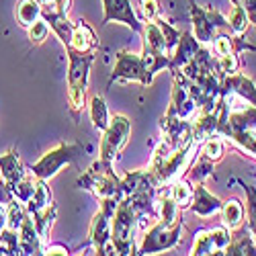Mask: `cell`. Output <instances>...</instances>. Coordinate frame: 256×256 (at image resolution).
Wrapping results in <instances>:
<instances>
[{
    "instance_id": "6da1fadb",
    "label": "cell",
    "mask_w": 256,
    "mask_h": 256,
    "mask_svg": "<svg viewBox=\"0 0 256 256\" xmlns=\"http://www.w3.org/2000/svg\"><path fill=\"white\" fill-rule=\"evenodd\" d=\"M162 70H170V56H154L150 52H119L115 56V66L109 78V86L113 82H140L142 86H150L154 76Z\"/></svg>"
},
{
    "instance_id": "7a4b0ae2",
    "label": "cell",
    "mask_w": 256,
    "mask_h": 256,
    "mask_svg": "<svg viewBox=\"0 0 256 256\" xmlns=\"http://www.w3.org/2000/svg\"><path fill=\"white\" fill-rule=\"evenodd\" d=\"M68 52V104L74 119L80 117V113L86 106V90H88V72L94 62V52H76L72 48H66Z\"/></svg>"
},
{
    "instance_id": "3957f363",
    "label": "cell",
    "mask_w": 256,
    "mask_h": 256,
    "mask_svg": "<svg viewBox=\"0 0 256 256\" xmlns=\"http://www.w3.org/2000/svg\"><path fill=\"white\" fill-rule=\"evenodd\" d=\"M78 186L92 193L98 201L100 199H123V188H121V178L115 174L113 164L104 160H94L84 174L78 176Z\"/></svg>"
},
{
    "instance_id": "277c9868",
    "label": "cell",
    "mask_w": 256,
    "mask_h": 256,
    "mask_svg": "<svg viewBox=\"0 0 256 256\" xmlns=\"http://www.w3.org/2000/svg\"><path fill=\"white\" fill-rule=\"evenodd\" d=\"M136 232H138V213L132 207V203L123 197L111 218V242L117 254L121 256L138 254Z\"/></svg>"
},
{
    "instance_id": "5b68a950",
    "label": "cell",
    "mask_w": 256,
    "mask_h": 256,
    "mask_svg": "<svg viewBox=\"0 0 256 256\" xmlns=\"http://www.w3.org/2000/svg\"><path fill=\"white\" fill-rule=\"evenodd\" d=\"M82 154V144L78 142H60L54 150L46 152L41 156L33 168H31V174L35 178H44L50 180L54 178L64 166H68L72 162H76V158Z\"/></svg>"
},
{
    "instance_id": "8992f818",
    "label": "cell",
    "mask_w": 256,
    "mask_h": 256,
    "mask_svg": "<svg viewBox=\"0 0 256 256\" xmlns=\"http://www.w3.org/2000/svg\"><path fill=\"white\" fill-rule=\"evenodd\" d=\"M184 222H176L174 226H164L162 222H156L150 230L144 234L142 244L138 246V254H156L162 250H172L182 240Z\"/></svg>"
},
{
    "instance_id": "52a82bcc",
    "label": "cell",
    "mask_w": 256,
    "mask_h": 256,
    "mask_svg": "<svg viewBox=\"0 0 256 256\" xmlns=\"http://www.w3.org/2000/svg\"><path fill=\"white\" fill-rule=\"evenodd\" d=\"M190 2V20H193V29H195V37L201 46H209L213 37L220 31H228V18L216 10V8H201L195 0H188Z\"/></svg>"
},
{
    "instance_id": "ba28073f",
    "label": "cell",
    "mask_w": 256,
    "mask_h": 256,
    "mask_svg": "<svg viewBox=\"0 0 256 256\" xmlns=\"http://www.w3.org/2000/svg\"><path fill=\"white\" fill-rule=\"evenodd\" d=\"M132 136V121L125 115H113L109 121V127L102 132L100 138V160L115 162L125 148L127 140Z\"/></svg>"
},
{
    "instance_id": "9c48e42d",
    "label": "cell",
    "mask_w": 256,
    "mask_h": 256,
    "mask_svg": "<svg viewBox=\"0 0 256 256\" xmlns=\"http://www.w3.org/2000/svg\"><path fill=\"white\" fill-rule=\"evenodd\" d=\"M174 80H172V96H170V104L164 113V117H176V119H193L199 111V104L193 96V90H190V82L178 74L172 72Z\"/></svg>"
},
{
    "instance_id": "30bf717a",
    "label": "cell",
    "mask_w": 256,
    "mask_h": 256,
    "mask_svg": "<svg viewBox=\"0 0 256 256\" xmlns=\"http://www.w3.org/2000/svg\"><path fill=\"white\" fill-rule=\"evenodd\" d=\"M111 218L109 213H104L102 209L96 211V216L90 222L88 228V242L94 248V254L100 256H109V254H117L113 242H111Z\"/></svg>"
},
{
    "instance_id": "8fae6325",
    "label": "cell",
    "mask_w": 256,
    "mask_h": 256,
    "mask_svg": "<svg viewBox=\"0 0 256 256\" xmlns=\"http://www.w3.org/2000/svg\"><path fill=\"white\" fill-rule=\"evenodd\" d=\"M102 23L100 25H109L111 20L115 23H123L125 27H130L132 31L142 35L144 23H140V18L132 6V0H102Z\"/></svg>"
},
{
    "instance_id": "7c38bea8",
    "label": "cell",
    "mask_w": 256,
    "mask_h": 256,
    "mask_svg": "<svg viewBox=\"0 0 256 256\" xmlns=\"http://www.w3.org/2000/svg\"><path fill=\"white\" fill-rule=\"evenodd\" d=\"M160 130L164 134V142L176 150V148H182L193 140V127H190L188 119H176V117H162L160 119Z\"/></svg>"
},
{
    "instance_id": "4fadbf2b",
    "label": "cell",
    "mask_w": 256,
    "mask_h": 256,
    "mask_svg": "<svg viewBox=\"0 0 256 256\" xmlns=\"http://www.w3.org/2000/svg\"><path fill=\"white\" fill-rule=\"evenodd\" d=\"M41 18L50 25V29L62 41V46L68 48L70 41H72V33H74V23L68 18V14L58 12L52 4H41Z\"/></svg>"
},
{
    "instance_id": "5bb4252c",
    "label": "cell",
    "mask_w": 256,
    "mask_h": 256,
    "mask_svg": "<svg viewBox=\"0 0 256 256\" xmlns=\"http://www.w3.org/2000/svg\"><path fill=\"white\" fill-rule=\"evenodd\" d=\"M222 94H236L248 104L256 106V84L252 78L236 72L222 80Z\"/></svg>"
},
{
    "instance_id": "9a60e30c",
    "label": "cell",
    "mask_w": 256,
    "mask_h": 256,
    "mask_svg": "<svg viewBox=\"0 0 256 256\" xmlns=\"http://www.w3.org/2000/svg\"><path fill=\"white\" fill-rule=\"evenodd\" d=\"M199 48H201V44L197 41V37L188 31H182L176 48L172 50V54H170V72H178L188 62H193Z\"/></svg>"
},
{
    "instance_id": "2e32d148",
    "label": "cell",
    "mask_w": 256,
    "mask_h": 256,
    "mask_svg": "<svg viewBox=\"0 0 256 256\" xmlns=\"http://www.w3.org/2000/svg\"><path fill=\"white\" fill-rule=\"evenodd\" d=\"M222 205L224 201L216 195H211L203 186V182H195V197H193V203L188 205L190 213H195L197 218H211L222 211Z\"/></svg>"
},
{
    "instance_id": "e0dca14e",
    "label": "cell",
    "mask_w": 256,
    "mask_h": 256,
    "mask_svg": "<svg viewBox=\"0 0 256 256\" xmlns=\"http://www.w3.org/2000/svg\"><path fill=\"white\" fill-rule=\"evenodd\" d=\"M226 256H256V238L250 232V228L240 226L232 232V240L224 252Z\"/></svg>"
},
{
    "instance_id": "ac0fdd59",
    "label": "cell",
    "mask_w": 256,
    "mask_h": 256,
    "mask_svg": "<svg viewBox=\"0 0 256 256\" xmlns=\"http://www.w3.org/2000/svg\"><path fill=\"white\" fill-rule=\"evenodd\" d=\"M25 174H27V170H25L23 162H20L16 150H8L4 154H0V178L6 182L8 188L12 184H16Z\"/></svg>"
},
{
    "instance_id": "d6986e66",
    "label": "cell",
    "mask_w": 256,
    "mask_h": 256,
    "mask_svg": "<svg viewBox=\"0 0 256 256\" xmlns=\"http://www.w3.org/2000/svg\"><path fill=\"white\" fill-rule=\"evenodd\" d=\"M18 248H20V254H44V248H41V236L35 228V222L33 218L27 213V218L23 220L18 228Z\"/></svg>"
},
{
    "instance_id": "ffe728a7",
    "label": "cell",
    "mask_w": 256,
    "mask_h": 256,
    "mask_svg": "<svg viewBox=\"0 0 256 256\" xmlns=\"http://www.w3.org/2000/svg\"><path fill=\"white\" fill-rule=\"evenodd\" d=\"M54 203V195H52V188H50V184H48V180H44V178H37L35 180V190H33V197L25 203V207H27V213L33 218V220H37L41 213H44L50 205Z\"/></svg>"
},
{
    "instance_id": "44dd1931",
    "label": "cell",
    "mask_w": 256,
    "mask_h": 256,
    "mask_svg": "<svg viewBox=\"0 0 256 256\" xmlns=\"http://www.w3.org/2000/svg\"><path fill=\"white\" fill-rule=\"evenodd\" d=\"M68 48H72L76 52H84V54L94 52L98 48V39H96L92 27L84 18H80L74 23V33H72V41H70Z\"/></svg>"
},
{
    "instance_id": "7402d4cb",
    "label": "cell",
    "mask_w": 256,
    "mask_h": 256,
    "mask_svg": "<svg viewBox=\"0 0 256 256\" xmlns=\"http://www.w3.org/2000/svg\"><path fill=\"white\" fill-rule=\"evenodd\" d=\"M142 37H144V50L146 52H150L154 56H170V52L166 48V39H164L156 20H148L144 25Z\"/></svg>"
},
{
    "instance_id": "603a6c76",
    "label": "cell",
    "mask_w": 256,
    "mask_h": 256,
    "mask_svg": "<svg viewBox=\"0 0 256 256\" xmlns=\"http://www.w3.org/2000/svg\"><path fill=\"white\" fill-rule=\"evenodd\" d=\"M222 226H226L228 230H238L240 226H244V218H246V211H244V203L236 197H232L228 201H224L222 205Z\"/></svg>"
},
{
    "instance_id": "cb8c5ba5",
    "label": "cell",
    "mask_w": 256,
    "mask_h": 256,
    "mask_svg": "<svg viewBox=\"0 0 256 256\" xmlns=\"http://www.w3.org/2000/svg\"><path fill=\"white\" fill-rule=\"evenodd\" d=\"M168 193L180 209H188V205L193 203V197H195V182L188 180L186 176H178L168 184Z\"/></svg>"
},
{
    "instance_id": "d4e9b609",
    "label": "cell",
    "mask_w": 256,
    "mask_h": 256,
    "mask_svg": "<svg viewBox=\"0 0 256 256\" xmlns=\"http://www.w3.org/2000/svg\"><path fill=\"white\" fill-rule=\"evenodd\" d=\"M88 113H90V121H92V127L96 132H104L109 127V121H111V115H109V106L104 102V96L100 94H94L90 98V104H88Z\"/></svg>"
},
{
    "instance_id": "484cf974",
    "label": "cell",
    "mask_w": 256,
    "mask_h": 256,
    "mask_svg": "<svg viewBox=\"0 0 256 256\" xmlns=\"http://www.w3.org/2000/svg\"><path fill=\"white\" fill-rule=\"evenodd\" d=\"M213 166H216V162L199 154L195 160H190V164L186 168V178L193 182H205V178H209L213 174Z\"/></svg>"
},
{
    "instance_id": "4316f807",
    "label": "cell",
    "mask_w": 256,
    "mask_h": 256,
    "mask_svg": "<svg viewBox=\"0 0 256 256\" xmlns=\"http://www.w3.org/2000/svg\"><path fill=\"white\" fill-rule=\"evenodd\" d=\"M14 12L20 27H31L37 18H41V4L37 0H18Z\"/></svg>"
},
{
    "instance_id": "83f0119b",
    "label": "cell",
    "mask_w": 256,
    "mask_h": 256,
    "mask_svg": "<svg viewBox=\"0 0 256 256\" xmlns=\"http://www.w3.org/2000/svg\"><path fill=\"white\" fill-rule=\"evenodd\" d=\"M226 18H228V31L232 35L244 37V33L250 27V18H248L246 10H242L240 6H232V10H230V14Z\"/></svg>"
},
{
    "instance_id": "f1b7e54d",
    "label": "cell",
    "mask_w": 256,
    "mask_h": 256,
    "mask_svg": "<svg viewBox=\"0 0 256 256\" xmlns=\"http://www.w3.org/2000/svg\"><path fill=\"white\" fill-rule=\"evenodd\" d=\"M35 176L31 174V170H27V174L20 178L16 184L10 186V193H12V199L20 201V203H27L31 197H33V190H35Z\"/></svg>"
},
{
    "instance_id": "f546056e",
    "label": "cell",
    "mask_w": 256,
    "mask_h": 256,
    "mask_svg": "<svg viewBox=\"0 0 256 256\" xmlns=\"http://www.w3.org/2000/svg\"><path fill=\"white\" fill-rule=\"evenodd\" d=\"M25 218H27L25 203H20L16 199H12V201L6 203V228L8 230L18 232V228H20V224H23Z\"/></svg>"
},
{
    "instance_id": "4dcf8cb0",
    "label": "cell",
    "mask_w": 256,
    "mask_h": 256,
    "mask_svg": "<svg viewBox=\"0 0 256 256\" xmlns=\"http://www.w3.org/2000/svg\"><path fill=\"white\" fill-rule=\"evenodd\" d=\"M238 182L244 186V193H246V205H244V211H246V220H248V228L250 232L254 234L256 238V188L252 184H246L244 180L238 178Z\"/></svg>"
},
{
    "instance_id": "1f68e13d",
    "label": "cell",
    "mask_w": 256,
    "mask_h": 256,
    "mask_svg": "<svg viewBox=\"0 0 256 256\" xmlns=\"http://www.w3.org/2000/svg\"><path fill=\"white\" fill-rule=\"evenodd\" d=\"M201 154L207 156L213 162H220L224 158V154H226V142L220 136L207 138L205 142H201Z\"/></svg>"
},
{
    "instance_id": "d6a6232c",
    "label": "cell",
    "mask_w": 256,
    "mask_h": 256,
    "mask_svg": "<svg viewBox=\"0 0 256 256\" xmlns=\"http://www.w3.org/2000/svg\"><path fill=\"white\" fill-rule=\"evenodd\" d=\"M56 218H58V205L52 203L37 220H33V222H35V228H37V232H39V236H41V240H46V238L50 236V232H52V228H54Z\"/></svg>"
},
{
    "instance_id": "836d02e7",
    "label": "cell",
    "mask_w": 256,
    "mask_h": 256,
    "mask_svg": "<svg viewBox=\"0 0 256 256\" xmlns=\"http://www.w3.org/2000/svg\"><path fill=\"white\" fill-rule=\"evenodd\" d=\"M190 254H193V256L216 254V246H213V240H211L209 230H199V232L195 234V242H193V248H190Z\"/></svg>"
},
{
    "instance_id": "e575fe53",
    "label": "cell",
    "mask_w": 256,
    "mask_h": 256,
    "mask_svg": "<svg viewBox=\"0 0 256 256\" xmlns=\"http://www.w3.org/2000/svg\"><path fill=\"white\" fill-rule=\"evenodd\" d=\"M0 254H20L18 248V234L14 230H0Z\"/></svg>"
},
{
    "instance_id": "d590c367",
    "label": "cell",
    "mask_w": 256,
    "mask_h": 256,
    "mask_svg": "<svg viewBox=\"0 0 256 256\" xmlns=\"http://www.w3.org/2000/svg\"><path fill=\"white\" fill-rule=\"evenodd\" d=\"M156 23H158V27H160V31H162V35H164V39H166V48H168V52L172 54V50L176 48V44H178V39H180V35H182V31L180 29H176V27H172L170 23H166L164 18H156Z\"/></svg>"
},
{
    "instance_id": "8d00e7d4",
    "label": "cell",
    "mask_w": 256,
    "mask_h": 256,
    "mask_svg": "<svg viewBox=\"0 0 256 256\" xmlns=\"http://www.w3.org/2000/svg\"><path fill=\"white\" fill-rule=\"evenodd\" d=\"M209 234H211L213 246H216V254H224L230 240H232V230H228L226 226H220V228L209 230Z\"/></svg>"
},
{
    "instance_id": "74e56055",
    "label": "cell",
    "mask_w": 256,
    "mask_h": 256,
    "mask_svg": "<svg viewBox=\"0 0 256 256\" xmlns=\"http://www.w3.org/2000/svg\"><path fill=\"white\" fill-rule=\"evenodd\" d=\"M27 31H29V41H31V44H33V46H39V44H44V41L48 39V35H50V25L46 23L44 18H37L31 27H27Z\"/></svg>"
},
{
    "instance_id": "f35d334b",
    "label": "cell",
    "mask_w": 256,
    "mask_h": 256,
    "mask_svg": "<svg viewBox=\"0 0 256 256\" xmlns=\"http://www.w3.org/2000/svg\"><path fill=\"white\" fill-rule=\"evenodd\" d=\"M140 14L146 20H156L160 16V0H140Z\"/></svg>"
},
{
    "instance_id": "ab89813d",
    "label": "cell",
    "mask_w": 256,
    "mask_h": 256,
    "mask_svg": "<svg viewBox=\"0 0 256 256\" xmlns=\"http://www.w3.org/2000/svg\"><path fill=\"white\" fill-rule=\"evenodd\" d=\"M234 6H240L242 10H246L250 23L256 27V0H230Z\"/></svg>"
},
{
    "instance_id": "60d3db41",
    "label": "cell",
    "mask_w": 256,
    "mask_h": 256,
    "mask_svg": "<svg viewBox=\"0 0 256 256\" xmlns=\"http://www.w3.org/2000/svg\"><path fill=\"white\" fill-rule=\"evenodd\" d=\"M44 254L48 256H56V254H70L68 246H64V244H50L48 248H44Z\"/></svg>"
},
{
    "instance_id": "b9f144b4",
    "label": "cell",
    "mask_w": 256,
    "mask_h": 256,
    "mask_svg": "<svg viewBox=\"0 0 256 256\" xmlns=\"http://www.w3.org/2000/svg\"><path fill=\"white\" fill-rule=\"evenodd\" d=\"M52 6H54L58 12H62V14H68V12H70V6H72V0H54Z\"/></svg>"
},
{
    "instance_id": "7bdbcfd3",
    "label": "cell",
    "mask_w": 256,
    "mask_h": 256,
    "mask_svg": "<svg viewBox=\"0 0 256 256\" xmlns=\"http://www.w3.org/2000/svg\"><path fill=\"white\" fill-rule=\"evenodd\" d=\"M6 228V205L0 203V230Z\"/></svg>"
},
{
    "instance_id": "ee69618b",
    "label": "cell",
    "mask_w": 256,
    "mask_h": 256,
    "mask_svg": "<svg viewBox=\"0 0 256 256\" xmlns=\"http://www.w3.org/2000/svg\"><path fill=\"white\" fill-rule=\"evenodd\" d=\"M37 2H39V4H52L54 0H37Z\"/></svg>"
}]
</instances>
